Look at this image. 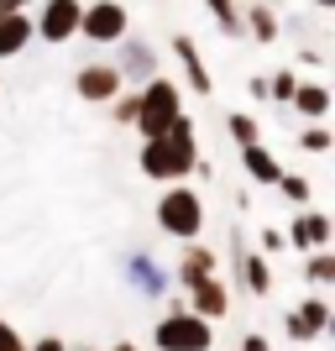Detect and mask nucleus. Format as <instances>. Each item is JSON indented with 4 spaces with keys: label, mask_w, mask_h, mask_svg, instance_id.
<instances>
[{
    "label": "nucleus",
    "mask_w": 335,
    "mask_h": 351,
    "mask_svg": "<svg viewBox=\"0 0 335 351\" xmlns=\"http://www.w3.org/2000/svg\"><path fill=\"white\" fill-rule=\"evenodd\" d=\"M121 69V84H147V79H158L162 73V58H158V47L147 43V37H136V32H126L116 43V58H110Z\"/></svg>",
    "instance_id": "9b49d317"
},
{
    "label": "nucleus",
    "mask_w": 335,
    "mask_h": 351,
    "mask_svg": "<svg viewBox=\"0 0 335 351\" xmlns=\"http://www.w3.org/2000/svg\"><path fill=\"white\" fill-rule=\"evenodd\" d=\"M27 351H69V341L63 336H37V341H27Z\"/></svg>",
    "instance_id": "c756f323"
},
{
    "label": "nucleus",
    "mask_w": 335,
    "mask_h": 351,
    "mask_svg": "<svg viewBox=\"0 0 335 351\" xmlns=\"http://www.w3.org/2000/svg\"><path fill=\"white\" fill-rule=\"evenodd\" d=\"M32 0H0V11H27Z\"/></svg>",
    "instance_id": "7c9ffc66"
},
{
    "label": "nucleus",
    "mask_w": 335,
    "mask_h": 351,
    "mask_svg": "<svg viewBox=\"0 0 335 351\" xmlns=\"http://www.w3.org/2000/svg\"><path fill=\"white\" fill-rule=\"evenodd\" d=\"M293 89H299V73H293V69H277L273 79H267V105H288Z\"/></svg>",
    "instance_id": "393cba45"
},
{
    "label": "nucleus",
    "mask_w": 335,
    "mask_h": 351,
    "mask_svg": "<svg viewBox=\"0 0 335 351\" xmlns=\"http://www.w3.org/2000/svg\"><path fill=\"white\" fill-rule=\"evenodd\" d=\"M121 278H126V289H132L142 304H162V299L173 293V267L162 263L152 247H126V257H121Z\"/></svg>",
    "instance_id": "39448f33"
},
{
    "label": "nucleus",
    "mask_w": 335,
    "mask_h": 351,
    "mask_svg": "<svg viewBox=\"0 0 335 351\" xmlns=\"http://www.w3.org/2000/svg\"><path fill=\"white\" fill-rule=\"evenodd\" d=\"M37 43L32 37V16L27 11H0V58H16Z\"/></svg>",
    "instance_id": "dca6fc26"
},
{
    "label": "nucleus",
    "mask_w": 335,
    "mask_h": 351,
    "mask_svg": "<svg viewBox=\"0 0 335 351\" xmlns=\"http://www.w3.org/2000/svg\"><path fill=\"white\" fill-rule=\"evenodd\" d=\"M136 105H142V100H136V89H121L116 100H110V121H116V126H132V121H136Z\"/></svg>",
    "instance_id": "a878e982"
},
{
    "label": "nucleus",
    "mask_w": 335,
    "mask_h": 351,
    "mask_svg": "<svg viewBox=\"0 0 335 351\" xmlns=\"http://www.w3.org/2000/svg\"><path fill=\"white\" fill-rule=\"evenodd\" d=\"M231 263H236V283L247 299H267L273 293V263L257 247H247V231H231Z\"/></svg>",
    "instance_id": "6e6552de"
},
{
    "label": "nucleus",
    "mask_w": 335,
    "mask_h": 351,
    "mask_svg": "<svg viewBox=\"0 0 335 351\" xmlns=\"http://www.w3.org/2000/svg\"><path fill=\"white\" fill-rule=\"evenodd\" d=\"M152 351H215V325L184 309V299L168 304V315L152 320Z\"/></svg>",
    "instance_id": "20e7f679"
},
{
    "label": "nucleus",
    "mask_w": 335,
    "mask_h": 351,
    "mask_svg": "<svg viewBox=\"0 0 335 351\" xmlns=\"http://www.w3.org/2000/svg\"><path fill=\"white\" fill-rule=\"evenodd\" d=\"M184 309L189 315H199V320H210V325H220L225 315H231V283L220 278H204V283H194V289H184Z\"/></svg>",
    "instance_id": "4468645a"
},
{
    "label": "nucleus",
    "mask_w": 335,
    "mask_h": 351,
    "mask_svg": "<svg viewBox=\"0 0 335 351\" xmlns=\"http://www.w3.org/2000/svg\"><path fill=\"white\" fill-rule=\"evenodd\" d=\"M283 241H288V252H299V257H309V252H330L335 241V220L325 215V210H293V220L283 226Z\"/></svg>",
    "instance_id": "1a4fd4ad"
},
{
    "label": "nucleus",
    "mask_w": 335,
    "mask_h": 351,
    "mask_svg": "<svg viewBox=\"0 0 335 351\" xmlns=\"http://www.w3.org/2000/svg\"><path fill=\"white\" fill-rule=\"evenodd\" d=\"M288 105H293V116H304V121H325L330 116V89H325L320 79H299Z\"/></svg>",
    "instance_id": "a211bd4d"
},
{
    "label": "nucleus",
    "mask_w": 335,
    "mask_h": 351,
    "mask_svg": "<svg viewBox=\"0 0 335 351\" xmlns=\"http://www.w3.org/2000/svg\"><path fill=\"white\" fill-rule=\"evenodd\" d=\"M136 132H142V142H152V136H168V126H173L178 116H184V89L168 79V73H158V79H147L142 89H136Z\"/></svg>",
    "instance_id": "7ed1b4c3"
},
{
    "label": "nucleus",
    "mask_w": 335,
    "mask_h": 351,
    "mask_svg": "<svg viewBox=\"0 0 335 351\" xmlns=\"http://www.w3.org/2000/svg\"><path fill=\"white\" fill-rule=\"evenodd\" d=\"M173 58L184 63V79H189V95H199V100H210L215 95V73L204 69V58H199V47H194V37H184V32H173Z\"/></svg>",
    "instance_id": "2eb2a0df"
},
{
    "label": "nucleus",
    "mask_w": 335,
    "mask_h": 351,
    "mask_svg": "<svg viewBox=\"0 0 335 351\" xmlns=\"http://www.w3.org/2000/svg\"><path fill=\"white\" fill-rule=\"evenodd\" d=\"M220 273V252L210 241H178V257H173V289H194V283L215 278Z\"/></svg>",
    "instance_id": "f8f14e48"
},
{
    "label": "nucleus",
    "mask_w": 335,
    "mask_h": 351,
    "mask_svg": "<svg viewBox=\"0 0 335 351\" xmlns=\"http://www.w3.org/2000/svg\"><path fill=\"white\" fill-rule=\"evenodd\" d=\"M241 32H251V43L273 47L277 37H283V21H277L273 0H251V5H247V21H241Z\"/></svg>",
    "instance_id": "f3484780"
},
{
    "label": "nucleus",
    "mask_w": 335,
    "mask_h": 351,
    "mask_svg": "<svg viewBox=\"0 0 335 351\" xmlns=\"http://www.w3.org/2000/svg\"><path fill=\"white\" fill-rule=\"evenodd\" d=\"M236 351H273V341H267V330H247L236 341Z\"/></svg>",
    "instance_id": "c85d7f7f"
},
{
    "label": "nucleus",
    "mask_w": 335,
    "mask_h": 351,
    "mask_svg": "<svg viewBox=\"0 0 335 351\" xmlns=\"http://www.w3.org/2000/svg\"><path fill=\"white\" fill-rule=\"evenodd\" d=\"M304 283L314 293L330 289V283H335V252H309V257H304Z\"/></svg>",
    "instance_id": "412c9836"
},
{
    "label": "nucleus",
    "mask_w": 335,
    "mask_h": 351,
    "mask_svg": "<svg viewBox=\"0 0 335 351\" xmlns=\"http://www.w3.org/2000/svg\"><path fill=\"white\" fill-rule=\"evenodd\" d=\"M79 351H100V346H79Z\"/></svg>",
    "instance_id": "72a5a7b5"
},
{
    "label": "nucleus",
    "mask_w": 335,
    "mask_h": 351,
    "mask_svg": "<svg viewBox=\"0 0 335 351\" xmlns=\"http://www.w3.org/2000/svg\"><path fill=\"white\" fill-rule=\"evenodd\" d=\"M225 132H231L236 147H257L262 142V121L251 116V110H231V116H225Z\"/></svg>",
    "instance_id": "4be33fe9"
},
{
    "label": "nucleus",
    "mask_w": 335,
    "mask_h": 351,
    "mask_svg": "<svg viewBox=\"0 0 335 351\" xmlns=\"http://www.w3.org/2000/svg\"><path fill=\"white\" fill-rule=\"evenodd\" d=\"M257 252H262V257L288 252V241H283V226H262V231H257Z\"/></svg>",
    "instance_id": "bb28decb"
},
{
    "label": "nucleus",
    "mask_w": 335,
    "mask_h": 351,
    "mask_svg": "<svg viewBox=\"0 0 335 351\" xmlns=\"http://www.w3.org/2000/svg\"><path fill=\"white\" fill-rule=\"evenodd\" d=\"M194 162H199V136H194V121L178 116L173 126H168V136H152V142H142V152H136V168H142L152 184H189L194 178Z\"/></svg>",
    "instance_id": "f257e3e1"
},
{
    "label": "nucleus",
    "mask_w": 335,
    "mask_h": 351,
    "mask_svg": "<svg viewBox=\"0 0 335 351\" xmlns=\"http://www.w3.org/2000/svg\"><path fill=\"white\" fill-rule=\"evenodd\" d=\"M273 189L283 194V199H288L293 210H309V199H314V184H309V173H288V168L277 173V184H273Z\"/></svg>",
    "instance_id": "aec40b11"
},
{
    "label": "nucleus",
    "mask_w": 335,
    "mask_h": 351,
    "mask_svg": "<svg viewBox=\"0 0 335 351\" xmlns=\"http://www.w3.org/2000/svg\"><path fill=\"white\" fill-rule=\"evenodd\" d=\"M79 11L84 0H42V11L32 16V37H42L47 47H63L79 37Z\"/></svg>",
    "instance_id": "9d476101"
},
{
    "label": "nucleus",
    "mask_w": 335,
    "mask_h": 351,
    "mask_svg": "<svg viewBox=\"0 0 335 351\" xmlns=\"http://www.w3.org/2000/svg\"><path fill=\"white\" fill-rule=\"evenodd\" d=\"M314 5H320V11H335V0H314Z\"/></svg>",
    "instance_id": "473e14b6"
},
{
    "label": "nucleus",
    "mask_w": 335,
    "mask_h": 351,
    "mask_svg": "<svg viewBox=\"0 0 335 351\" xmlns=\"http://www.w3.org/2000/svg\"><path fill=\"white\" fill-rule=\"evenodd\" d=\"M73 89H79V100H84V105H110L126 84H121V69H116V63L100 58V63H84V69L73 73Z\"/></svg>",
    "instance_id": "ddd939ff"
},
{
    "label": "nucleus",
    "mask_w": 335,
    "mask_h": 351,
    "mask_svg": "<svg viewBox=\"0 0 335 351\" xmlns=\"http://www.w3.org/2000/svg\"><path fill=\"white\" fill-rule=\"evenodd\" d=\"M0 351H27V341H21V330L11 320H0Z\"/></svg>",
    "instance_id": "cd10ccee"
},
{
    "label": "nucleus",
    "mask_w": 335,
    "mask_h": 351,
    "mask_svg": "<svg viewBox=\"0 0 335 351\" xmlns=\"http://www.w3.org/2000/svg\"><path fill=\"white\" fill-rule=\"evenodd\" d=\"M152 220H158V231L168 236V241H199L204 236V194L189 189V184H168V189L158 194V210H152Z\"/></svg>",
    "instance_id": "f03ea898"
},
{
    "label": "nucleus",
    "mask_w": 335,
    "mask_h": 351,
    "mask_svg": "<svg viewBox=\"0 0 335 351\" xmlns=\"http://www.w3.org/2000/svg\"><path fill=\"white\" fill-rule=\"evenodd\" d=\"M330 325H335V304L325 293H309V299H299V304L283 315V336H288L293 346H309V341L330 336Z\"/></svg>",
    "instance_id": "423d86ee"
},
{
    "label": "nucleus",
    "mask_w": 335,
    "mask_h": 351,
    "mask_svg": "<svg viewBox=\"0 0 335 351\" xmlns=\"http://www.w3.org/2000/svg\"><path fill=\"white\" fill-rule=\"evenodd\" d=\"M210 5V16H215V27L225 32V37H241V11H236V0H204Z\"/></svg>",
    "instance_id": "b1692460"
},
{
    "label": "nucleus",
    "mask_w": 335,
    "mask_h": 351,
    "mask_svg": "<svg viewBox=\"0 0 335 351\" xmlns=\"http://www.w3.org/2000/svg\"><path fill=\"white\" fill-rule=\"evenodd\" d=\"M293 147H299V152H309V158H320V152H330V147H335V136H330V126H325V121H309Z\"/></svg>",
    "instance_id": "5701e85b"
},
{
    "label": "nucleus",
    "mask_w": 335,
    "mask_h": 351,
    "mask_svg": "<svg viewBox=\"0 0 335 351\" xmlns=\"http://www.w3.org/2000/svg\"><path fill=\"white\" fill-rule=\"evenodd\" d=\"M126 32H132V11L121 0H89L84 11H79V37H89V43L116 47Z\"/></svg>",
    "instance_id": "0eeeda50"
},
{
    "label": "nucleus",
    "mask_w": 335,
    "mask_h": 351,
    "mask_svg": "<svg viewBox=\"0 0 335 351\" xmlns=\"http://www.w3.org/2000/svg\"><path fill=\"white\" fill-rule=\"evenodd\" d=\"M110 351H142V346H136V341H116Z\"/></svg>",
    "instance_id": "2f4dec72"
},
{
    "label": "nucleus",
    "mask_w": 335,
    "mask_h": 351,
    "mask_svg": "<svg viewBox=\"0 0 335 351\" xmlns=\"http://www.w3.org/2000/svg\"><path fill=\"white\" fill-rule=\"evenodd\" d=\"M241 173H247L251 184H267V189H273V184H277V173H283V162H277L273 152H267V147L257 142V147H241Z\"/></svg>",
    "instance_id": "6ab92c4d"
}]
</instances>
